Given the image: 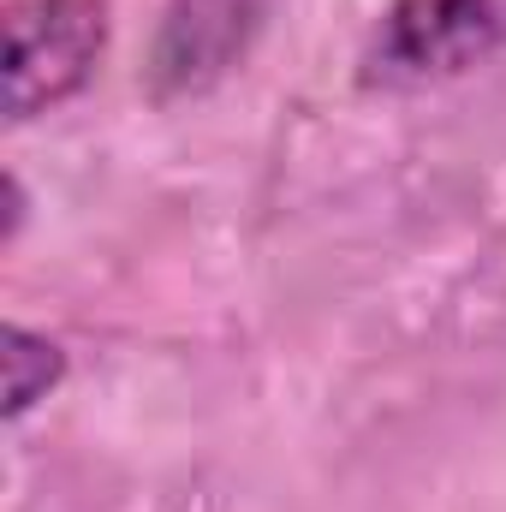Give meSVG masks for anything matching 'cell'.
<instances>
[{
  "label": "cell",
  "mask_w": 506,
  "mask_h": 512,
  "mask_svg": "<svg viewBox=\"0 0 506 512\" xmlns=\"http://www.w3.org/2000/svg\"><path fill=\"white\" fill-rule=\"evenodd\" d=\"M108 48V0L6 6V120H36L78 96Z\"/></svg>",
  "instance_id": "obj_2"
},
{
  "label": "cell",
  "mask_w": 506,
  "mask_h": 512,
  "mask_svg": "<svg viewBox=\"0 0 506 512\" xmlns=\"http://www.w3.org/2000/svg\"><path fill=\"white\" fill-rule=\"evenodd\" d=\"M66 376V358L48 334H30V328H6V417H24L48 387Z\"/></svg>",
  "instance_id": "obj_4"
},
{
  "label": "cell",
  "mask_w": 506,
  "mask_h": 512,
  "mask_svg": "<svg viewBox=\"0 0 506 512\" xmlns=\"http://www.w3.org/2000/svg\"><path fill=\"white\" fill-rule=\"evenodd\" d=\"M506 48V0H393L364 42L370 90H423Z\"/></svg>",
  "instance_id": "obj_1"
},
{
  "label": "cell",
  "mask_w": 506,
  "mask_h": 512,
  "mask_svg": "<svg viewBox=\"0 0 506 512\" xmlns=\"http://www.w3.org/2000/svg\"><path fill=\"white\" fill-rule=\"evenodd\" d=\"M262 24V0H173L155 36L149 84L155 96H197L233 72Z\"/></svg>",
  "instance_id": "obj_3"
}]
</instances>
